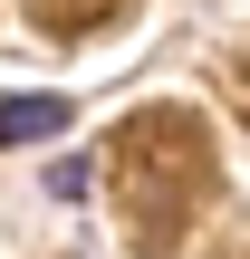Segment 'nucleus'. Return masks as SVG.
Returning a JSON list of instances; mask_svg holds the SVG:
<instances>
[{"instance_id":"nucleus-1","label":"nucleus","mask_w":250,"mask_h":259,"mask_svg":"<svg viewBox=\"0 0 250 259\" xmlns=\"http://www.w3.org/2000/svg\"><path fill=\"white\" fill-rule=\"evenodd\" d=\"M67 96H10L0 106V144H48V135H67Z\"/></svg>"}]
</instances>
